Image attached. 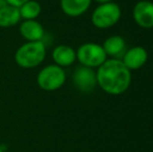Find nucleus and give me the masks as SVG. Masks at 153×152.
Returning <instances> with one entry per match:
<instances>
[{
  "label": "nucleus",
  "mask_w": 153,
  "mask_h": 152,
  "mask_svg": "<svg viewBox=\"0 0 153 152\" xmlns=\"http://www.w3.org/2000/svg\"><path fill=\"white\" fill-rule=\"evenodd\" d=\"M121 18V8L114 2L102 3L94 10L92 14V23L100 29L114 26Z\"/></svg>",
  "instance_id": "obj_4"
},
{
  "label": "nucleus",
  "mask_w": 153,
  "mask_h": 152,
  "mask_svg": "<svg viewBox=\"0 0 153 152\" xmlns=\"http://www.w3.org/2000/svg\"><path fill=\"white\" fill-rule=\"evenodd\" d=\"M62 10L70 17H78L83 15L91 6L92 0H61Z\"/></svg>",
  "instance_id": "obj_11"
},
{
  "label": "nucleus",
  "mask_w": 153,
  "mask_h": 152,
  "mask_svg": "<svg viewBox=\"0 0 153 152\" xmlns=\"http://www.w3.org/2000/svg\"><path fill=\"white\" fill-rule=\"evenodd\" d=\"M133 19L143 28L153 27V2L148 0L139 1L133 7Z\"/></svg>",
  "instance_id": "obj_7"
},
{
  "label": "nucleus",
  "mask_w": 153,
  "mask_h": 152,
  "mask_svg": "<svg viewBox=\"0 0 153 152\" xmlns=\"http://www.w3.org/2000/svg\"><path fill=\"white\" fill-rule=\"evenodd\" d=\"M73 82L79 91L90 93L97 85V75L93 68L80 66L76 68L73 74Z\"/></svg>",
  "instance_id": "obj_6"
},
{
  "label": "nucleus",
  "mask_w": 153,
  "mask_h": 152,
  "mask_svg": "<svg viewBox=\"0 0 153 152\" xmlns=\"http://www.w3.org/2000/svg\"><path fill=\"white\" fill-rule=\"evenodd\" d=\"M6 4H7V3L5 2V0H0V10H1L4 5H6Z\"/></svg>",
  "instance_id": "obj_17"
},
{
  "label": "nucleus",
  "mask_w": 153,
  "mask_h": 152,
  "mask_svg": "<svg viewBox=\"0 0 153 152\" xmlns=\"http://www.w3.org/2000/svg\"><path fill=\"white\" fill-rule=\"evenodd\" d=\"M106 55L114 56V59H120L126 51L125 40L120 36H113L107 38L102 45Z\"/></svg>",
  "instance_id": "obj_12"
},
{
  "label": "nucleus",
  "mask_w": 153,
  "mask_h": 152,
  "mask_svg": "<svg viewBox=\"0 0 153 152\" xmlns=\"http://www.w3.org/2000/svg\"><path fill=\"white\" fill-rule=\"evenodd\" d=\"M95 1L102 4V3H107V2H111V0H95Z\"/></svg>",
  "instance_id": "obj_16"
},
{
  "label": "nucleus",
  "mask_w": 153,
  "mask_h": 152,
  "mask_svg": "<svg viewBox=\"0 0 153 152\" xmlns=\"http://www.w3.org/2000/svg\"><path fill=\"white\" fill-rule=\"evenodd\" d=\"M66 72L57 65H48L40 70L36 76L38 85L47 92L56 91L66 82Z\"/></svg>",
  "instance_id": "obj_3"
},
{
  "label": "nucleus",
  "mask_w": 153,
  "mask_h": 152,
  "mask_svg": "<svg viewBox=\"0 0 153 152\" xmlns=\"http://www.w3.org/2000/svg\"><path fill=\"white\" fill-rule=\"evenodd\" d=\"M29 1V0H5V2L10 5L16 6V7H20L22 4H24L25 2Z\"/></svg>",
  "instance_id": "obj_15"
},
{
  "label": "nucleus",
  "mask_w": 153,
  "mask_h": 152,
  "mask_svg": "<svg viewBox=\"0 0 153 152\" xmlns=\"http://www.w3.org/2000/svg\"><path fill=\"white\" fill-rule=\"evenodd\" d=\"M97 85L111 95H120L128 90L131 82V72L121 59H106L98 67Z\"/></svg>",
  "instance_id": "obj_1"
},
{
  "label": "nucleus",
  "mask_w": 153,
  "mask_h": 152,
  "mask_svg": "<svg viewBox=\"0 0 153 152\" xmlns=\"http://www.w3.org/2000/svg\"><path fill=\"white\" fill-rule=\"evenodd\" d=\"M106 53L101 45L96 43H85L76 51V59L89 68L100 67L106 61Z\"/></svg>",
  "instance_id": "obj_5"
},
{
  "label": "nucleus",
  "mask_w": 153,
  "mask_h": 152,
  "mask_svg": "<svg viewBox=\"0 0 153 152\" xmlns=\"http://www.w3.org/2000/svg\"><path fill=\"white\" fill-rule=\"evenodd\" d=\"M46 56V46L43 41L26 42L21 45L15 53V62L21 68L32 69L44 62Z\"/></svg>",
  "instance_id": "obj_2"
},
{
  "label": "nucleus",
  "mask_w": 153,
  "mask_h": 152,
  "mask_svg": "<svg viewBox=\"0 0 153 152\" xmlns=\"http://www.w3.org/2000/svg\"><path fill=\"white\" fill-rule=\"evenodd\" d=\"M148 59V53L145 48L135 46L125 51L121 61L129 70H137L146 64Z\"/></svg>",
  "instance_id": "obj_8"
},
{
  "label": "nucleus",
  "mask_w": 153,
  "mask_h": 152,
  "mask_svg": "<svg viewBox=\"0 0 153 152\" xmlns=\"http://www.w3.org/2000/svg\"><path fill=\"white\" fill-rule=\"evenodd\" d=\"M20 35L27 42L42 41L45 36V29L43 25L36 20H24L19 27Z\"/></svg>",
  "instance_id": "obj_9"
},
{
  "label": "nucleus",
  "mask_w": 153,
  "mask_h": 152,
  "mask_svg": "<svg viewBox=\"0 0 153 152\" xmlns=\"http://www.w3.org/2000/svg\"><path fill=\"white\" fill-rule=\"evenodd\" d=\"M21 20L19 7L6 4L0 10V27L10 28L19 23Z\"/></svg>",
  "instance_id": "obj_13"
},
{
  "label": "nucleus",
  "mask_w": 153,
  "mask_h": 152,
  "mask_svg": "<svg viewBox=\"0 0 153 152\" xmlns=\"http://www.w3.org/2000/svg\"><path fill=\"white\" fill-rule=\"evenodd\" d=\"M52 59L55 65L68 67L76 61V51L68 45H59L52 51Z\"/></svg>",
  "instance_id": "obj_10"
},
{
  "label": "nucleus",
  "mask_w": 153,
  "mask_h": 152,
  "mask_svg": "<svg viewBox=\"0 0 153 152\" xmlns=\"http://www.w3.org/2000/svg\"><path fill=\"white\" fill-rule=\"evenodd\" d=\"M0 152H3V150H2V148L0 147Z\"/></svg>",
  "instance_id": "obj_18"
},
{
  "label": "nucleus",
  "mask_w": 153,
  "mask_h": 152,
  "mask_svg": "<svg viewBox=\"0 0 153 152\" xmlns=\"http://www.w3.org/2000/svg\"><path fill=\"white\" fill-rule=\"evenodd\" d=\"M21 19L23 20H36L42 12V6L36 0H29L19 7Z\"/></svg>",
  "instance_id": "obj_14"
}]
</instances>
